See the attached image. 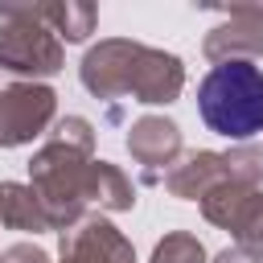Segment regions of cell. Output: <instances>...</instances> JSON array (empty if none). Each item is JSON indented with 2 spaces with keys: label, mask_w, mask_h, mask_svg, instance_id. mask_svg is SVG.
<instances>
[{
  "label": "cell",
  "mask_w": 263,
  "mask_h": 263,
  "mask_svg": "<svg viewBox=\"0 0 263 263\" xmlns=\"http://www.w3.org/2000/svg\"><path fill=\"white\" fill-rule=\"evenodd\" d=\"M197 111L222 140H251L263 132V70L251 62H222L197 82Z\"/></svg>",
  "instance_id": "cell-1"
}]
</instances>
